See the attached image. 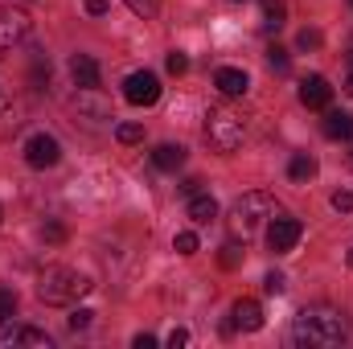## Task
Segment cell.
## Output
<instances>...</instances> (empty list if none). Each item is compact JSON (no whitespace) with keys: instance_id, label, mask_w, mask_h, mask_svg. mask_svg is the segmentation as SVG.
<instances>
[{"instance_id":"6da1fadb","label":"cell","mask_w":353,"mask_h":349,"mask_svg":"<svg viewBox=\"0 0 353 349\" xmlns=\"http://www.w3.org/2000/svg\"><path fill=\"white\" fill-rule=\"evenodd\" d=\"M350 337V321L333 304H308L292 321V341L304 349H333Z\"/></svg>"},{"instance_id":"7a4b0ae2","label":"cell","mask_w":353,"mask_h":349,"mask_svg":"<svg viewBox=\"0 0 353 349\" xmlns=\"http://www.w3.org/2000/svg\"><path fill=\"white\" fill-rule=\"evenodd\" d=\"M90 283L87 275H79V271H70V267H46L41 271V279H37V296L46 300V304H74V300H83L87 296Z\"/></svg>"},{"instance_id":"3957f363","label":"cell","mask_w":353,"mask_h":349,"mask_svg":"<svg viewBox=\"0 0 353 349\" xmlns=\"http://www.w3.org/2000/svg\"><path fill=\"white\" fill-rule=\"evenodd\" d=\"M275 214V197L263 193V189H255V193H243L239 201H234V214H230V226H234V235L247 243L259 226H263V218Z\"/></svg>"},{"instance_id":"277c9868","label":"cell","mask_w":353,"mask_h":349,"mask_svg":"<svg viewBox=\"0 0 353 349\" xmlns=\"http://www.w3.org/2000/svg\"><path fill=\"white\" fill-rule=\"evenodd\" d=\"M243 136H247V128H243V119H239L234 111L214 107V111L205 115V140H210L218 152H239V148H243Z\"/></svg>"},{"instance_id":"5b68a950","label":"cell","mask_w":353,"mask_h":349,"mask_svg":"<svg viewBox=\"0 0 353 349\" xmlns=\"http://www.w3.org/2000/svg\"><path fill=\"white\" fill-rule=\"evenodd\" d=\"M300 235H304L300 218H292V214H279V218L267 226V247H271L275 255H288V251L300 243Z\"/></svg>"},{"instance_id":"8992f818","label":"cell","mask_w":353,"mask_h":349,"mask_svg":"<svg viewBox=\"0 0 353 349\" xmlns=\"http://www.w3.org/2000/svg\"><path fill=\"white\" fill-rule=\"evenodd\" d=\"M25 33H29V12L0 4V62H4V54H8Z\"/></svg>"},{"instance_id":"52a82bcc","label":"cell","mask_w":353,"mask_h":349,"mask_svg":"<svg viewBox=\"0 0 353 349\" xmlns=\"http://www.w3.org/2000/svg\"><path fill=\"white\" fill-rule=\"evenodd\" d=\"M123 94H128V103H136V107H152V103L161 99V79H157L152 70H136V74H128Z\"/></svg>"},{"instance_id":"ba28073f","label":"cell","mask_w":353,"mask_h":349,"mask_svg":"<svg viewBox=\"0 0 353 349\" xmlns=\"http://www.w3.org/2000/svg\"><path fill=\"white\" fill-rule=\"evenodd\" d=\"M25 161L33 165V169H54L58 161H62V144L54 140V136H46V132H37L29 144H25Z\"/></svg>"},{"instance_id":"9c48e42d","label":"cell","mask_w":353,"mask_h":349,"mask_svg":"<svg viewBox=\"0 0 353 349\" xmlns=\"http://www.w3.org/2000/svg\"><path fill=\"white\" fill-rule=\"evenodd\" d=\"M300 103H304V107H312V111H325V107L333 103V87H329V79L308 74V79L300 83Z\"/></svg>"},{"instance_id":"30bf717a","label":"cell","mask_w":353,"mask_h":349,"mask_svg":"<svg viewBox=\"0 0 353 349\" xmlns=\"http://www.w3.org/2000/svg\"><path fill=\"white\" fill-rule=\"evenodd\" d=\"M21 346L50 349V333H41V329H29V325H17V329L0 333V349H21Z\"/></svg>"},{"instance_id":"8fae6325","label":"cell","mask_w":353,"mask_h":349,"mask_svg":"<svg viewBox=\"0 0 353 349\" xmlns=\"http://www.w3.org/2000/svg\"><path fill=\"white\" fill-rule=\"evenodd\" d=\"M230 317H234V329H243V333H259L263 329V308L255 300H234Z\"/></svg>"},{"instance_id":"7c38bea8","label":"cell","mask_w":353,"mask_h":349,"mask_svg":"<svg viewBox=\"0 0 353 349\" xmlns=\"http://www.w3.org/2000/svg\"><path fill=\"white\" fill-rule=\"evenodd\" d=\"M70 74H74V83L83 90L99 87V62H94L90 54H74V58H70Z\"/></svg>"},{"instance_id":"4fadbf2b","label":"cell","mask_w":353,"mask_h":349,"mask_svg":"<svg viewBox=\"0 0 353 349\" xmlns=\"http://www.w3.org/2000/svg\"><path fill=\"white\" fill-rule=\"evenodd\" d=\"M214 87L222 90V94H230V99H239V94H247V74L243 70H234V66H222L218 74H214Z\"/></svg>"},{"instance_id":"5bb4252c","label":"cell","mask_w":353,"mask_h":349,"mask_svg":"<svg viewBox=\"0 0 353 349\" xmlns=\"http://www.w3.org/2000/svg\"><path fill=\"white\" fill-rule=\"evenodd\" d=\"M152 165L165 169V173H176V169L185 165V148H181V144H157V148H152Z\"/></svg>"},{"instance_id":"9a60e30c","label":"cell","mask_w":353,"mask_h":349,"mask_svg":"<svg viewBox=\"0 0 353 349\" xmlns=\"http://www.w3.org/2000/svg\"><path fill=\"white\" fill-rule=\"evenodd\" d=\"M185 214H189L193 222H214V218H218V201H214L210 193H193L189 206H185Z\"/></svg>"},{"instance_id":"2e32d148","label":"cell","mask_w":353,"mask_h":349,"mask_svg":"<svg viewBox=\"0 0 353 349\" xmlns=\"http://www.w3.org/2000/svg\"><path fill=\"white\" fill-rule=\"evenodd\" d=\"M288 177H292V181H300V185H304V181H312V177H316V157L296 152V157H292V165H288Z\"/></svg>"},{"instance_id":"e0dca14e","label":"cell","mask_w":353,"mask_h":349,"mask_svg":"<svg viewBox=\"0 0 353 349\" xmlns=\"http://www.w3.org/2000/svg\"><path fill=\"white\" fill-rule=\"evenodd\" d=\"M350 128H353V115H345V111H329L325 115V136L329 140H345Z\"/></svg>"},{"instance_id":"ac0fdd59","label":"cell","mask_w":353,"mask_h":349,"mask_svg":"<svg viewBox=\"0 0 353 349\" xmlns=\"http://www.w3.org/2000/svg\"><path fill=\"white\" fill-rule=\"evenodd\" d=\"M283 17H288L283 0H263V29H267V33H275V29L283 25Z\"/></svg>"},{"instance_id":"d6986e66","label":"cell","mask_w":353,"mask_h":349,"mask_svg":"<svg viewBox=\"0 0 353 349\" xmlns=\"http://www.w3.org/2000/svg\"><path fill=\"white\" fill-rule=\"evenodd\" d=\"M267 62H271V70H275V74H288V70H292V58H288V50H283V46H271V50H267Z\"/></svg>"},{"instance_id":"ffe728a7","label":"cell","mask_w":353,"mask_h":349,"mask_svg":"<svg viewBox=\"0 0 353 349\" xmlns=\"http://www.w3.org/2000/svg\"><path fill=\"white\" fill-rule=\"evenodd\" d=\"M115 140H119V144H140V140H144V128H140V123H119V128H115Z\"/></svg>"},{"instance_id":"44dd1931","label":"cell","mask_w":353,"mask_h":349,"mask_svg":"<svg viewBox=\"0 0 353 349\" xmlns=\"http://www.w3.org/2000/svg\"><path fill=\"white\" fill-rule=\"evenodd\" d=\"M17 312V292L12 288H0V325H8Z\"/></svg>"},{"instance_id":"7402d4cb","label":"cell","mask_w":353,"mask_h":349,"mask_svg":"<svg viewBox=\"0 0 353 349\" xmlns=\"http://www.w3.org/2000/svg\"><path fill=\"white\" fill-rule=\"evenodd\" d=\"M173 251L176 255H197V235H193V230H181L173 239Z\"/></svg>"},{"instance_id":"603a6c76","label":"cell","mask_w":353,"mask_h":349,"mask_svg":"<svg viewBox=\"0 0 353 349\" xmlns=\"http://www.w3.org/2000/svg\"><path fill=\"white\" fill-rule=\"evenodd\" d=\"M218 259H222V267H226V271H234V267H239V263H243V247H239V243H226V247H222V255H218Z\"/></svg>"},{"instance_id":"cb8c5ba5","label":"cell","mask_w":353,"mask_h":349,"mask_svg":"<svg viewBox=\"0 0 353 349\" xmlns=\"http://www.w3.org/2000/svg\"><path fill=\"white\" fill-rule=\"evenodd\" d=\"M90 317H94L90 308H74V312H70V329H74V333H83V329L90 325Z\"/></svg>"},{"instance_id":"d4e9b609","label":"cell","mask_w":353,"mask_h":349,"mask_svg":"<svg viewBox=\"0 0 353 349\" xmlns=\"http://www.w3.org/2000/svg\"><path fill=\"white\" fill-rule=\"evenodd\" d=\"M296 46H300V50H316V46H321V33H316V29H300Z\"/></svg>"},{"instance_id":"484cf974","label":"cell","mask_w":353,"mask_h":349,"mask_svg":"<svg viewBox=\"0 0 353 349\" xmlns=\"http://www.w3.org/2000/svg\"><path fill=\"white\" fill-rule=\"evenodd\" d=\"M165 66H169V74H185V70H189V58H185V54H181V50H173V54H169V62H165Z\"/></svg>"},{"instance_id":"4316f807","label":"cell","mask_w":353,"mask_h":349,"mask_svg":"<svg viewBox=\"0 0 353 349\" xmlns=\"http://www.w3.org/2000/svg\"><path fill=\"white\" fill-rule=\"evenodd\" d=\"M263 288H267V292H271V296H279V292L288 288V279H283L279 271H271V275H267V279H263Z\"/></svg>"},{"instance_id":"83f0119b","label":"cell","mask_w":353,"mask_h":349,"mask_svg":"<svg viewBox=\"0 0 353 349\" xmlns=\"http://www.w3.org/2000/svg\"><path fill=\"white\" fill-rule=\"evenodd\" d=\"M333 210L350 214V210H353V193H345V189H337V193H333Z\"/></svg>"},{"instance_id":"f1b7e54d","label":"cell","mask_w":353,"mask_h":349,"mask_svg":"<svg viewBox=\"0 0 353 349\" xmlns=\"http://www.w3.org/2000/svg\"><path fill=\"white\" fill-rule=\"evenodd\" d=\"M62 239H66V226L62 222H50L46 226V243H62Z\"/></svg>"},{"instance_id":"f546056e","label":"cell","mask_w":353,"mask_h":349,"mask_svg":"<svg viewBox=\"0 0 353 349\" xmlns=\"http://www.w3.org/2000/svg\"><path fill=\"white\" fill-rule=\"evenodd\" d=\"M83 8H87L90 17H103V12H107L111 4H107V0H83Z\"/></svg>"},{"instance_id":"4dcf8cb0","label":"cell","mask_w":353,"mask_h":349,"mask_svg":"<svg viewBox=\"0 0 353 349\" xmlns=\"http://www.w3.org/2000/svg\"><path fill=\"white\" fill-rule=\"evenodd\" d=\"M169 346H173V349L189 346V329H173V333H169Z\"/></svg>"},{"instance_id":"1f68e13d","label":"cell","mask_w":353,"mask_h":349,"mask_svg":"<svg viewBox=\"0 0 353 349\" xmlns=\"http://www.w3.org/2000/svg\"><path fill=\"white\" fill-rule=\"evenodd\" d=\"M132 346H136V349H152V346H157V337H152V333H136V341H132Z\"/></svg>"},{"instance_id":"d6a6232c","label":"cell","mask_w":353,"mask_h":349,"mask_svg":"<svg viewBox=\"0 0 353 349\" xmlns=\"http://www.w3.org/2000/svg\"><path fill=\"white\" fill-rule=\"evenodd\" d=\"M197 185H201V181H193V177H189V181L181 185V193H185V197H193V193H197Z\"/></svg>"},{"instance_id":"836d02e7","label":"cell","mask_w":353,"mask_h":349,"mask_svg":"<svg viewBox=\"0 0 353 349\" xmlns=\"http://www.w3.org/2000/svg\"><path fill=\"white\" fill-rule=\"evenodd\" d=\"M345 90L353 94V58H350V79H345Z\"/></svg>"},{"instance_id":"e575fe53","label":"cell","mask_w":353,"mask_h":349,"mask_svg":"<svg viewBox=\"0 0 353 349\" xmlns=\"http://www.w3.org/2000/svg\"><path fill=\"white\" fill-rule=\"evenodd\" d=\"M345 263H350V267H353V247H350V255H345Z\"/></svg>"},{"instance_id":"d590c367","label":"cell","mask_w":353,"mask_h":349,"mask_svg":"<svg viewBox=\"0 0 353 349\" xmlns=\"http://www.w3.org/2000/svg\"><path fill=\"white\" fill-rule=\"evenodd\" d=\"M345 140H353V128H350V136H345Z\"/></svg>"},{"instance_id":"8d00e7d4","label":"cell","mask_w":353,"mask_h":349,"mask_svg":"<svg viewBox=\"0 0 353 349\" xmlns=\"http://www.w3.org/2000/svg\"><path fill=\"white\" fill-rule=\"evenodd\" d=\"M0 222H4V210H0Z\"/></svg>"},{"instance_id":"74e56055","label":"cell","mask_w":353,"mask_h":349,"mask_svg":"<svg viewBox=\"0 0 353 349\" xmlns=\"http://www.w3.org/2000/svg\"><path fill=\"white\" fill-rule=\"evenodd\" d=\"M350 169H353V157H350Z\"/></svg>"},{"instance_id":"f35d334b","label":"cell","mask_w":353,"mask_h":349,"mask_svg":"<svg viewBox=\"0 0 353 349\" xmlns=\"http://www.w3.org/2000/svg\"><path fill=\"white\" fill-rule=\"evenodd\" d=\"M350 4H353V0H350Z\"/></svg>"}]
</instances>
